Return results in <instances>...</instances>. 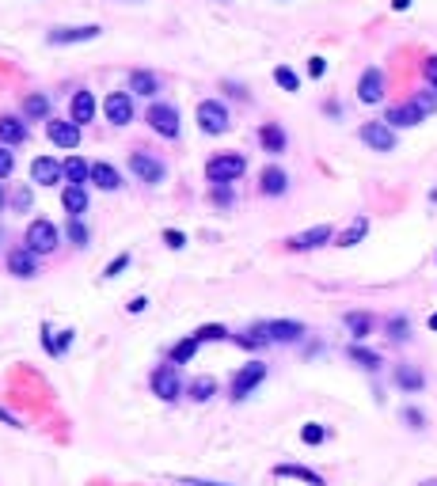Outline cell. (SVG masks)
I'll return each mask as SVG.
<instances>
[{"label":"cell","mask_w":437,"mask_h":486,"mask_svg":"<svg viewBox=\"0 0 437 486\" xmlns=\"http://www.w3.org/2000/svg\"><path fill=\"white\" fill-rule=\"evenodd\" d=\"M244 171H247V160H244V156H236V152H221V156H213L210 163H205V179L217 183V186L236 183Z\"/></svg>","instance_id":"1"},{"label":"cell","mask_w":437,"mask_h":486,"mask_svg":"<svg viewBox=\"0 0 437 486\" xmlns=\"http://www.w3.org/2000/svg\"><path fill=\"white\" fill-rule=\"evenodd\" d=\"M58 239H61V232L53 228V220H31V228H27V251H35V255H50L53 247H58Z\"/></svg>","instance_id":"2"},{"label":"cell","mask_w":437,"mask_h":486,"mask_svg":"<svg viewBox=\"0 0 437 486\" xmlns=\"http://www.w3.org/2000/svg\"><path fill=\"white\" fill-rule=\"evenodd\" d=\"M262 380H266V364H262V361H247L244 369H239L236 377H232V399H236V403L247 399V395L255 392Z\"/></svg>","instance_id":"3"},{"label":"cell","mask_w":437,"mask_h":486,"mask_svg":"<svg viewBox=\"0 0 437 486\" xmlns=\"http://www.w3.org/2000/svg\"><path fill=\"white\" fill-rule=\"evenodd\" d=\"M152 395L163 403H175L183 395V380H179V369H175V364H163V369L152 372Z\"/></svg>","instance_id":"4"},{"label":"cell","mask_w":437,"mask_h":486,"mask_svg":"<svg viewBox=\"0 0 437 486\" xmlns=\"http://www.w3.org/2000/svg\"><path fill=\"white\" fill-rule=\"evenodd\" d=\"M145 118L160 137H179V110H175L171 103H152Z\"/></svg>","instance_id":"5"},{"label":"cell","mask_w":437,"mask_h":486,"mask_svg":"<svg viewBox=\"0 0 437 486\" xmlns=\"http://www.w3.org/2000/svg\"><path fill=\"white\" fill-rule=\"evenodd\" d=\"M198 126L202 134H225L228 129V110L225 103H217V99H205V103H198Z\"/></svg>","instance_id":"6"},{"label":"cell","mask_w":437,"mask_h":486,"mask_svg":"<svg viewBox=\"0 0 437 486\" xmlns=\"http://www.w3.org/2000/svg\"><path fill=\"white\" fill-rule=\"evenodd\" d=\"M362 141L373 152H392V148H396V129H392L388 122H365V126H362Z\"/></svg>","instance_id":"7"},{"label":"cell","mask_w":437,"mask_h":486,"mask_svg":"<svg viewBox=\"0 0 437 486\" xmlns=\"http://www.w3.org/2000/svg\"><path fill=\"white\" fill-rule=\"evenodd\" d=\"M46 137H50L58 148H76V145H80V126H76L72 118H69V122L50 118V122H46Z\"/></svg>","instance_id":"8"},{"label":"cell","mask_w":437,"mask_h":486,"mask_svg":"<svg viewBox=\"0 0 437 486\" xmlns=\"http://www.w3.org/2000/svg\"><path fill=\"white\" fill-rule=\"evenodd\" d=\"M92 38H99V27H53L46 42L50 46H76V42H92Z\"/></svg>","instance_id":"9"},{"label":"cell","mask_w":437,"mask_h":486,"mask_svg":"<svg viewBox=\"0 0 437 486\" xmlns=\"http://www.w3.org/2000/svg\"><path fill=\"white\" fill-rule=\"evenodd\" d=\"M103 114L111 126H129V122H134V103H129L126 92H111L103 103Z\"/></svg>","instance_id":"10"},{"label":"cell","mask_w":437,"mask_h":486,"mask_svg":"<svg viewBox=\"0 0 437 486\" xmlns=\"http://www.w3.org/2000/svg\"><path fill=\"white\" fill-rule=\"evenodd\" d=\"M129 171H134L141 183H163V163L156 156H149V152H134V156H129Z\"/></svg>","instance_id":"11"},{"label":"cell","mask_w":437,"mask_h":486,"mask_svg":"<svg viewBox=\"0 0 437 486\" xmlns=\"http://www.w3.org/2000/svg\"><path fill=\"white\" fill-rule=\"evenodd\" d=\"M357 99H362V103H380V99H384V72L365 69L362 80H357Z\"/></svg>","instance_id":"12"},{"label":"cell","mask_w":437,"mask_h":486,"mask_svg":"<svg viewBox=\"0 0 437 486\" xmlns=\"http://www.w3.org/2000/svg\"><path fill=\"white\" fill-rule=\"evenodd\" d=\"M65 175V163H58L53 156H38L35 163H31V179H35L38 186H53Z\"/></svg>","instance_id":"13"},{"label":"cell","mask_w":437,"mask_h":486,"mask_svg":"<svg viewBox=\"0 0 437 486\" xmlns=\"http://www.w3.org/2000/svg\"><path fill=\"white\" fill-rule=\"evenodd\" d=\"M331 236H335L331 225H315V228H308V232H301V236H293L289 247H293V251H312V247H323Z\"/></svg>","instance_id":"14"},{"label":"cell","mask_w":437,"mask_h":486,"mask_svg":"<svg viewBox=\"0 0 437 486\" xmlns=\"http://www.w3.org/2000/svg\"><path fill=\"white\" fill-rule=\"evenodd\" d=\"M422 118H426V110L419 103H399V107H392L388 114H384V122H388L392 129H396V126H419Z\"/></svg>","instance_id":"15"},{"label":"cell","mask_w":437,"mask_h":486,"mask_svg":"<svg viewBox=\"0 0 437 486\" xmlns=\"http://www.w3.org/2000/svg\"><path fill=\"white\" fill-rule=\"evenodd\" d=\"M274 479H297V482H308V486H327L323 475H315L312 468H301V463H278Z\"/></svg>","instance_id":"16"},{"label":"cell","mask_w":437,"mask_h":486,"mask_svg":"<svg viewBox=\"0 0 437 486\" xmlns=\"http://www.w3.org/2000/svg\"><path fill=\"white\" fill-rule=\"evenodd\" d=\"M0 141H4V145H23L27 141V122H19L16 114H4L0 118Z\"/></svg>","instance_id":"17"},{"label":"cell","mask_w":437,"mask_h":486,"mask_svg":"<svg viewBox=\"0 0 437 486\" xmlns=\"http://www.w3.org/2000/svg\"><path fill=\"white\" fill-rule=\"evenodd\" d=\"M259 186H262V194L281 198V194H286V186H289V175L281 168H266V171H262V179H259Z\"/></svg>","instance_id":"18"},{"label":"cell","mask_w":437,"mask_h":486,"mask_svg":"<svg viewBox=\"0 0 437 486\" xmlns=\"http://www.w3.org/2000/svg\"><path fill=\"white\" fill-rule=\"evenodd\" d=\"M61 205H65V213H69L72 220H80V213L87 209V190H84V186H65Z\"/></svg>","instance_id":"19"},{"label":"cell","mask_w":437,"mask_h":486,"mask_svg":"<svg viewBox=\"0 0 437 486\" xmlns=\"http://www.w3.org/2000/svg\"><path fill=\"white\" fill-rule=\"evenodd\" d=\"M259 145L266 152H286V129H281L278 122H266V126L259 129Z\"/></svg>","instance_id":"20"},{"label":"cell","mask_w":437,"mask_h":486,"mask_svg":"<svg viewBox=\"0 0 437 486\" xmlns=\"http://www.w3.org/2000/svg\"><path fill=\"white\" fill-rule=\"evenodd\" d=\"M8 270H12L16 274V278H35V251H23V247H19V251H12V255H8Z\"/></svg>","instance_id":"21"},{"label":"cell","mask_w":437,"mask_h":486,"mask_svg":"<svg viewBox=\"0 0 437 486\" xmlns=\"http://www.w3.org/2000/svg\"><path fill=\"white\" fill-rule=\"evenodd\" d=\"M92 118H95V95L84 87V92L72 95V122H76V126H84V122H92Z\"/></svg>","instance_id":"22"},{"label":"cell","mask_w":437,"mask_h":486,"mask_svg":"<svg viewBox=\"0 0 437 486\" xmlns=\"http://www.w3.org/2000/svg\"><path fill=\"white\" fill-rule=\"evenodd\" d=\"M396 388H403V392H422L426 388V377L414 364H396Z\"/></svg>","instance_id":"23"},{"label":"cell","mask_w":437,"mask_h":486,"mask_svg":"<svg viewBox=\"0 0 437 486\" xmlns=\"http://www.w3.org/2000/svg\"><path fill=\"white\" fill-rule=\"evenodd\" d=\"M92 183L99 186V190H118V186H122V175H118L111 163H92Z\"/></svg>","instance_id":"24"},{"label":"cell","mask_w":437,"mask_h":486,"mask_svg":"<svg viewBox=\"0 0 437 486\" xmlns=\"http://www.w3.org/2000/svg\"><path fill=\"white\" fill-rule=\"evenodd\" d=\"M65 179H69V186H84L92 179V163L80 160V156H69L65 160Z\"/></svg>","instance_id":"25"},{"label":"cell","mask_w":437,"mask_h":486,"mask_svg":"<svg viewBox=\"0 0 437 486\" xmlns=\"http://www.w3.org/2000/svg\"><path fill=\"white\" fill-rule=\"evenodd\" d=\"M23 114H27V118H35V122H42V118H50V99L42 95V92H35V95H27V99H23Z\"/></svg>","instance_id":"26"},{"label":"cell","mask_w":437,"mask_h":486,"mask_svg":"<svg viewBox=\"0 0 437 486\" xmlns=\"http://www.w3.org/2000/svg\"><path fill=\"white\" fill-rule=\"evenodd\" d=\"M156 87H160V80L152 72H129V92H137V95H156Z\"/></svg>","instance_id":"27"},{"label":"cell","mask_w":437,"mask_h":486,"mask_svg":"<svg viewBox=\"0 0 437 486\" xmlns=\"http://www.w3.org/2000/svg\"><path fill=\"white\" fill-rule=\"evenodd\" d=\"M365 232H369V220H365V217H357L354 225H350L335 243H338V247H354V243H362V239H365Z\"/></svg>","instance_id":"28"},{"label":"cell","mask_w":437,"mask_h":486,"mask_svg":"<svg viewBox=\"0 0 437 486\" xmlns=\"http://www.w3.org/2000/svg\"><path fill=\"white\" fill-rule=\"evenodd\" d=\"M213 395H217V380L213 377H198L190 384V399L194 403H205V399H213Z\"/></svg>","instance_id":"29"},{"label":"cell","mask_w":437,"mask_h":486,"mask_svg":"<svg viewBox=\"0 0 437 486\" xmlns=\"http://www.w3.org/2000/svg\"><path fill=\"white\" fill-rule=\"evenodd\" d=\"M194 353H198V338L190 335V338H183L179 346L171 350V364H175V369H179V364H187V361L194 357Z\"/></svg>","instance_id":"30"},{"label":"cell","mask_w":437,"mask_h":486,"mask_svg":"<svg viewBox=\"0 0 437 486\" xmlns=\"http://www.w3.org/2000/svg\"><path fill=\"white\" fill-rule=\"evenodd\" d=\"M350 361L362 364V369H369V372H377V369H380V357H377L373 350H365V346H350Z\"/></svg>","instance_id":"31"},{"label":"cell","mask_w":437,"mask_h":486,"mask_svg":"<svg viewBox=\"0 0 437 486\" xmlns=\"http://www.w3.org/2000/svg\"><path fill=\"white\" fill-rule=\"evenodd\" d=\"M346 327H350V335H354V338H365L369 330H373V319H369L365 312H350L346 315Z\"/></svg>","instance_id":"32"},{"label":"cell","mask_w":437,"mask_h":486,"mask_svg":"<svg viewBox=\"0 0 437 486\" xmlns=\"http://www.w3.org/2000/svg\"><path fill=\"white\" fill-rule=\"evenodd\" d=\"M274 80H278V87H286V92H297V87H301L297 72H293L289 65H278V69H274Z\"/></svg>","instance_id":"33"},{"label":"cell","mask_w":437,"mask_h":486,"mask_svg":"<svg viewBox=\"0 0 437 486\" xmlns=\"http://www.w3.org/2000/svg\"><path fill=\"white\" fill-rule=\"evenodd\" d=\"M194 338H198V342H221V338H228V330H225L221 323H210V327H198V330H194Z\"/></svg>","instance_id":"34"},{"label":"cell","mask_w":437,"mask_h":486,"mask_svg":"<svg viewBox=\"0 0 437 486\" xmlns=\"http://www.w3.org/2000/svg\"><path fill=\"white\" fill-rule=\"evenodd\" d=\"M388 335H392V342H407V338H411V327H407V319H403V315H396V319H392V323H388Z\"/></svg>","instance_id":"35"},{"label":"cell","mask_w":437,"mask_h":486,"mask_svg":"<svg viewBox=\"0 0 437 486\" xmlns=\"http://www.w3.org/2000/svg\"><path fill=\"white\" fill-rule=\"evenodd\" d=\"M323 437H327V429L315 426V422H308V426L301 429V441H304V445H323Z\"/></svg>","instance_id":"36"},{"label":"cell","mask_w":437,"mask_h":486,"mask_svg":"<svg viewBox=\"0 0 437 486\" xmlns=\"http://www.w3.org/2000/svg\"><path fill=\"white\" fill-rule=\"evenodd\" d=\"M16 168V160H12V152H8V145H0V179H8Z\"/></svg>","instance_id":"37"},{"label":"cell","mask_w":437,"mask_h":486,"mask_svg":"<svg viewBox=\"0 0 437 486\" xmlns=\"http://www.w3.org/2000/svg\"><path fill=\"white\" fill-rule=\"evenodd\" d=\"M69 239H72V243H80V247L87 243V228L80 225V220H72V225H69Z\"/></svg>","instance_id":"38"},{"label":"cell","mask_w":437,"mask_h":486,"mask_svg":"<svg viewBox=\"0 0 437 486\" xmlns=\"http://www.w3.org/2000/svg\"><path fill=\"white\" fill-rule=\"evenodd\" d=\"M403 422L414 426V429H422V426H426V418H422V411H414V406H407V411H403Z\"/></svg>","instance_id":"39"},{"label":"cell","mask_w":437,"mask_h":486,"mask_svg":"<svg viewBox=\"0 0 437 486\" xmlns=\"http://www.w3.org/2000/svg\"><path fill=\"white\" fill-rule=\"evenodd\" d=\"M12 205L19 209V213H23V209H31V205H35V198H31V190H16V198H12Z\"/></svg>","instance_id":"40"},{"label":"cell","mask_w":437,"mask_h":486,"mask_svg":"<svg viewBox=\"0 0 437 486\" xmlns=\"http://www.w3.org/2000/svg\"><path fill=\"white\" fill-rule=\"evenodd\" d=\"M163 243H168V247H175V251H179L183 243H187V236H183V232H175V228H168V232H163Z\"/></svg>","instance_id":"41"},{"label":"cell","mask_w":437,"mask_h":486,"mask_svg":"<svg viewBox=\"0 0 437 486\" xmlns=\"http://www.w3.org/2000/svg\"><path fill=\"white\" fill-rule=\"evenodd\" d=\"M129 266V255H118L114 262H111V266H107V278H118V274H122Z\"/></svg>","instance_id":"42"},{"label":"cell","mask_w":437,"mask_h":486,"mask_svg":"<svg viewBox=\"0 0 437 486\" xmlns=\"http://www.w3.org/2000/svg\"><path fill=\"white\" fill-rule=\"evenodd\" d=\"M422 72H426V80H430V84L437 87V53H433V58H426V65H422Z\"/></svg>","instance_id":"43"},{"label":"cell","mask_w":437,"mask_h":486,"mask_svg":"<svg viewBox=\"0 0 437 486\" xmlns=\"http://www.w3.org/2000/svg\"><path fill=\"white\" fill-rule=\"evenodd\" d=\"M179 486H225V482H210V479H175Z\"/></svg>","instance_id":"44"},{"label":"cell","mask_w":437,"mask_h":486,"mask_svg":"<svg viewBox=\"0 0 437 486\" xmlns=\"http://www.w3.org/2000/svg\"><path fill=\"white\" fill-rule=\"evenodd\" d=\"M323 69H327L323 58H312V61H308V72H312V76H323Z\"/></svg>","instance_id":"45"},{"label":"cell","mask_w":437,"mask_h":486,"mask_svg":"<svg viewBox=\"0 0 437 486\" xmlns=\"http://www.w3.org/2000/svg\"><path fill=\"white\" fill-rule=\"evenodd\" d=\"M0 422H4V426H23V422H19V418H16L12 411H4V406H0Z\"/></svg>","instance_id":"46"},{"label":"cell","mask_w":437,"mask_h":486,"mask_svg":"<svg viewBox=\"0 0 437 486\" xmlns=\"http://www.w3.org/2000/svg\"><path fill=\"white\" fill-rule=\"evenodd\" d=\"M145 308H149L145 296H134V301H129V312H145Z\"/></svg>","instance_id":"47"},{"label":"cell","mask_w":437,"mask_h":486,"mask_svg":"<svg viewBox=\"0 0 437 486\" xmlns=\"http://www.w3.org/2000/svg\"><path fill=\"white\" fill-rule=\"evenodd\" d=\"M213 198H217V202H221V205H228V202H232V194H228V186H217V194H213Z\"/></svg>","instance_id":"48"},{"label":"cell","mask_w":437,"mask_h":486,"mask_svg":"<svg viewBox=\"0 0 437 486\" xmlns=\"http://www.w3.org/2000/svg\"><path fill=\"white\" fill-rule=\"evenodd\" d=\"M392 8H396V12H407V8H411V0H392Z\"/></svg>","instance_id":"49"},{"label":"cell","mask_w":437,"mask_h":486,"mask_svg":"<svg viewBox=\"0 0 437 486\" xmlns=\"http://www.w3.org/2000/svg\"><path fill=\"white\" fill-rule=\"evenodd\" d=\"M430 330H437V312L430 315Z\"/></svg>","instance_id":"50"},{"label":"cell","mask_w":437,"mask_h":486,"mask_svg":"<svg viewBox=\"0 0 437 486\" xmlns=\"http://www.w3.org/2000/svg\"><path fill=\"white\" fill-rule=\"evenodd\" d=\"M0 205H4V190H0Z\"/></svg>","instance_id":"51"},{"label":"cell","mask_w":437,"mask_h":486,"mask_svg":"<svg viewBox=\"0 0 437 486\" xmlns=\"http://www.w3.org/2000/svg\"><path fill=\"white\" fill-rule=\"evenodd\" d=\"M433 202H437V190H433Z\"/></svg>","instance_id":"52"}]
</instances>
